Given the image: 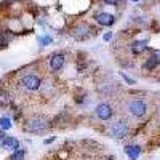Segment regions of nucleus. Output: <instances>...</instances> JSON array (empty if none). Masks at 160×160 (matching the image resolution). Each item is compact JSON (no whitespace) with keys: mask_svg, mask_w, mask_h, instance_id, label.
Listing matches in <instances>:
<instances>
[{"mask_svg":"<svg viewBox=\"0 0 160 160\" xmlns=\"http://www.w3.org/2000/svg\"><path fill=\"white\" fill-rule=\"evenodd\" d=\"M48 128V118L43 117V115H35L32 117L28 125H26V130L31 131V133H40V131H43Z\"/></svg>","mask_w":160,"mask_h":160,"instance_id":"obj_1","label":"nucleus"},{"mask_svg":"<svg viewBox=\"0 0 160 160\" xmlns=\"http://www.w3.org/2000/svg\"><path fill=\"white\" fill-rule=\"evenodd\" d=\"M128 111L133 117H142L148 111V106H146L141 99H131L128 102Z\"/></svg>","mask_w":160,"mask_h":160,"instance_id":"obj_2","label":"nucleus"},{"mask_svg":"<svg viewBox=\"0 0 160 160\" xmlns=\"http://www.w3.org/2000/svg\"><path fill=\"white\" fill-rule=\"evenodd\" d=\"M40 83H42V82H40V78L37 75H34V74H28V75H24L21 78V85L26 90H31V91L38 90L40 88Z\"/></svg>","mask_w":160,"mask_h":160,"instance_id":"obj_3","label":"nucleus"},{"mask_svg":"<svg viewBox=\"0 0 160 160\" xmlns=\"http://www.w3.org/2000/svg\"><path fill=\"white\" fill-rule=\"evenodd\" d=\"M127 133H128V125L123 120H117V122H114L111 125V135L114 138H123V136H127Z\"/></svg>","mask_w":160,"mask_h":160,"instance_id":"obj_4","label":"nucleus"},{"mask_svg":"<svg viewBox=\"0 0 160 160\" xmlns=\"http://www.w3.org/2000/svg\"><path fill=\"white\" fill-rule=\"evenodd\" d=\"M0 142H2V144H0V148H2V149L13 151V152L19 149V141H18L16 138H11V136H8V138H7V136H5Z\"/></svg>","mask_w":160,"mask_h":160,"instance_id":"obj_5","label":"nucleus"},{"mask_svg":"<svg viewBox=\"0 0 160 160\" xmlns=\"http://www.w3.org/2000/svg\"><path fill=\"white\" fill-rule=\"evenodd\" d=\"M96 115L101 120H109L112 117V108L109 104H99L96 108Z\"/></svg>","mask_w":160,"mask_h":160,"instance_id":"obj_6","label":"nucleus"},{"mask_svg":"<svg viewBox=\"0 0 160 160\" xmlns=\"http://www.w3.org/2000/svg\"><path fill=\"white\" fill-rule=\"evenodd\" d=\"M95 19L101 26H112L115 22V18H114V15H111V13H98V15L95 16Z\"/></svg>","mask_w":160,"mask_h":160,"instance_id":"obj_7","label":"nucleus"},{"mask_svg":"<svg viewBox=\"0 0 160 160\" xmlns=\"http://www.w3.org/2000/svg\"><path fill=\"white\" fill-rule=\"evenodd\" d=\"M90 26L88 24H85V22H82V24H78L77 28H75V31H74V35H75V38H78V40H82V38H85V37H88L90 35Z\"/></svg>","mask_w":160,"mask_h":160,"instance_id":"obj_8","label":"nucleus"},{"mask_svg":"<svg viewBox=\"0 0 160 160\" xmlns=\"http://www.w3.org/2000/svg\"><path fill=\"white\" fill-rule=\"evenodd\" d=\"M62 66H64V55H55V56H51V59H50V68H51L53 71H59Z\"/></svg>","mask_w":160,"mask_h":160,"instance_id":"obj_9","label":"nucleus"},{"mask_svg":"<svg viewBox=\"0 0 160 160\" xmlns=\"http://www.w3.org/2000/svg\"><path fill=\"white\" fill-rule=\"evenodd\" d=\"M146 48H148V42H144V40H136L131 43V51L135 55H141L142 51H146Z\"/></svg>","mask_w":160,"mask_h":160,"instance_id":"obj_10","label":"nucleus"},{"mask_svg":"<svg viewBox=\"0 0 160 160\" xmlns=\"http://www.w3.org/2000/svg\"><path fill=\"white\" fill-rule=\"evenodd\" d=\"M125 152H127V155H128L131 160H136V158L141 155V148H138V146H127Z\"/></svg>","mask_w":160,"mask_h":160,"instance_id":"obj_11","label":"nucleus"},{"mask_svg":"<svg viewBox=\"0 0 160 160\" xmlns=\"http://www.w3.org/2000/svg\"><path fill=\"white\" fill-rule=\"evenodd\" d=\"M158 62H160V58L157 56V55H152L148 61L144 62V69H148V71H152V69H155L157 66H158Z\"/></svg>","mask_w":160,"mask_h":160,"instance_id":"obj_12","label":"nucleus"},{"mask_svg":"<svg viewBox=\"0 0 160 160\" xmlns=\"http://www.w3.org/2000/svg\"><path fill=\"white\" fill-rule=\"evenodd\" d=\"M11 38H13V35H11L10 32H7V31H0V47L8 45V43L11 42Z\"/></svg>","mask_w":160,"mask_h":160,"instance_id":"obj_13","label":"nucleus"},{"mask_svg":"<svg viewBox=\"0 0 160 160\" xmlns=\"http://www.w3.org/2000/svg\"><path fill=\"white\" fill-rule=\"evenodd\" d=\"M0 128H2L3 131L11 128V120H10V117H2V118H0Z\"/></svg>","mask_w":160,"mask_h":160,"instance_id":"obj_14","label":"nucleus"},{"mask_svg":"<svg viewBox=\"0 0 160 160\" xmlns=\"http://www.w3.org/2000/svg\"><path fill=\"white\" fill-rule=\"evenodd\" d=\"M22 158H24V151H21V149L15 151L10 155V160H22Z\"/></svg>","mask_w":160,"mask_h":160,"instance_id":"obj_15","label":"nucleus"},{"mask_svg":"<svg viewBox=\"0 0 160 160\" xmlns=\"http://www.w3.org/2000/svg\"><path fill=\"white\" fill-rule=\"evenodd\" d=\"M38 42H40V45H42V47H45V45H50V43L53 42V38H51L50 35H43V37L38 38Z\"/></svg>","mask_w":160,"mask_h":160,"instance_id":"obj_16","label":"nucleus"},{"mask_svg":"<svg viewBox=\"0 0 160 160\" xmlns=\"http://www.w3.org/2000/svg\"><path fill=\"white\" fill-rule=\"evenodd\" d=\"M8 101H10V98L7 93H0V104H7Z\"/></svg>","mask_w":160,"mask_h":160,"instance_id":"obj_17","label":"nucleus"},{"mask_svg":"<svg viewBox=\"0 0 160 160\" xmlns=\"http://www.w3.org/2000/svg\"><path fill=\"white\" fill-rule=\"evenodd\" d=\"M122 0H104V3H108V5H118Z\"/></svg>","mask_w":160,"mask_h":160,"instance_id":"obj_18","label":"nucleus"},{"mask_svg":"<svg viewBox=\"0 0 160 160\" xmlns=\"http://www.w3.org/2000/svg\"><path fill=\"white\" fill-rule=\"evenodd\" d=\"M102 38H104V40H106V42H109V40H111V38H112V32H106V34H104V37H102Z\"/></svg>","mask_w":160,"mask_h":160,"instance_id":"obj_19","label":"nucleus"},{"mask_svg":"<svg viewBox=\"0 0 160 160\" xmlns=\"http://www.w3.org/2000/svg\"><path fill=\"white\" fill-rule=\"evenodd\" d=\"M122 77H123V78H125V80H127V82H128V83H135V82H133V80H131V78H130V77H127V75H125V74H122Z\"/></svg>","mask_w":160,"mask_h":160,"instance_id":"obj_20","label":"nucleus"},{"mask_svg":"<svg viewBox=\"0 0 160 160\" xmlns=\"http://www.w3.org/2000/svg\"><path fill=\"white\" fill-rule=\"evenodd\" d=\"M53 141H55V138H48V139H45L43 142H45V144H50V142H53Z\"/></svg>","mask_w":160,"mask_h":160,"instance_id":"obj_21","label":"nucleus"},{"mask_svg":"<svg viewBox=\"0 0 160 160\" xmlns=\"http://www.w3.org/2000/svg\"><path fill=\"white\" fill-rule=\"evenodd\" d=\"M3 138H5V133H3V130H2V128H0V141H2Z\"/></svg>","mask_w":160,"mask_h":160,"instance_id":"obj_22","label":"nucleus"},{"mask_svg":"<svg viewBox=\"0 0 160 160\" xmlns=\"http://www.w3.org/2000/svg\"><path fill=\"white\" fill-rule=\"evenodd\" d=\"M7 2H8V3H11V2H16V0H7Z\"/></svg>","mask_w":160,"mask_h":160,"instance_id":"obj_23","label":"nucleus"},{"mask_svg":"<svg viewBox=\"0 0 160 160\" xmlns=\"http://www.w3.org/2000/svg\"><path fill=\"white\" fill-rule=\"evenodd\" d=\"M131 2H139V0H131Z\"/></svg>","mask_w":160,"mask_h":160,"instance_id":"obj_24","label":"nucleus"}]
</instances>
